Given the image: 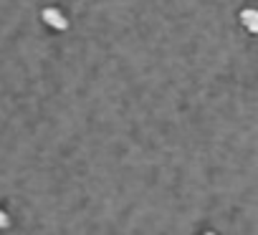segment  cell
Returning <instances> with one entry per match:
<instances>
[{
    "label": "cell",
    "mask_w": 258,
    "mask_h": 235,
    "mask_svg": "<svg viewBox=\"0 0 258 235\" xmlns=\"http://www.w3.org/2000/svg\"><path fill=\"white\" fill-rule=\"evenodd\" d=\"M41 21H43L46 28H51V31H56V33L69 31V16H66L61 8H56V6H46V8L41 11Z\"/></svg>",
    "instance_id": "cell-1"
},
{
    "label": "cell",
    "mask_w": 258,
    "mask_h": 235,
    "mask_svg": "<svg viewBox=\"0 0 258 235\" xmlns=\"http://www.w3.org/2000/svg\"><path fill=\"white\" fill-rule=\"evenodd\" d=\"M238 21H240V26H243L250 36L258 33V11H255V8H243L240 16H238Z\"/></svg>",
    "instance_id": "cell-2"
}]
</instances>
